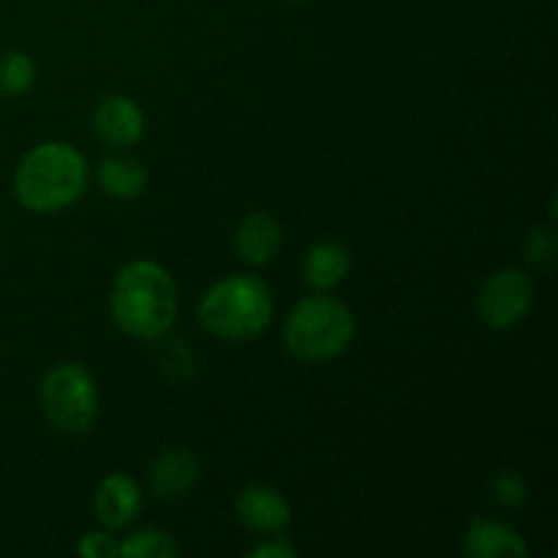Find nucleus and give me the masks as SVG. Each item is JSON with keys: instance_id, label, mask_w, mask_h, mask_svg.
<instances>
[{"instance_id": "8", "label": "nucleus", "mask_w": 558, "mask_h": 558, "mask_svg": "<svg viewBox=\"0 0 558 558\" xmlns=\"http://www.w3.org/2000/svg\"><path fill=\"white\" fill-rule=\"evenodd\" d=\"M142 505V488L136 485V480H131L129 474L112 472L98 483L96 499H93V507H96V518L107 529H125L140 518Z\"/></svg>"}, {"instance_id": "13", "label": "nucleus", "mask_w": 558, "mask_h": 558, "mask_svg": "<svg viewBox=\"0 0 558 558\" xmlns=\"http://www.w3.org/2000/svg\"><path fill=\"white\" fill-rule=\"evenodd\" d=\"M352 270L349 251L338 243H316L311 245L303 262V276L314 292H330Z\"/></svg>"}, {"instance_id": "7", "label": "nucleus", "mask_w": 558, "mask_h": 558, "mask_svg": "<svg viewBox=\"0 0 558 558\" xmlns=\"http://www.w3.org/2000/svg\"><path fill=\"white\" fill-rule=\"evenodd\" d=\"M145 112L131 96H107L93 112V131L109 147H131L145 136Z\"/></svg>"}, {"instance_id": "1", "label": "nucleus", "mask_w": 558, "mask_h": 558, "mask_svg": "<svg viewBox=\"0 0 558 558\" xmlns=\"http://www.w3.org/2000/svg\"><path fill=\"white\" fill-rule=\"evenodd\" d=\"M109 308L120 330L142 341H156L178 316V289L167 267L136 259L114 276Z\"/></svg>"}, {"instance_id": "6", "label": "nucleus", "mask_w": 558, "mask_h": 558, "mask_svg": "<svg viewBox=\"0 0 558 558\" xmlns=\"http://www.w3.org/2000/svg\"><path fill=\"white\" fill-rule=\"evenodd\" d=\"M477 316L490 330H510L521 325L534 308V281L523 270L507 267L483 283L477 294Z\"/></svg>"}, {"instance_id": "16", "label": "nucleus", "mask_w": 558, "mask_h": 558, "mask_svg": "<svg viewBox=\"0 0 558 558\" xmlns=\"http://www.w3.org/2000/svg\"><path fill=\"white\" fill-rule=\"evenodd\" d=\"M178 554L180 550L174 537L161 529H140L125 543L118 545V556L125 558H174Z\"/></svg>"}, {"instance_id": "18", "label": "nucleus", "mask_w": 558, "mask_h": 558, "mask_svg": "<svg viewBox=\"0 0 558 558\" xmlns=\"http://www.w3.org/2000/svg\"><path fill=\"white\" fill-rule=\"evenodd\" d=\"M490 499L505 510H521L526 501V483L515 472H499L490 480Z\"/></svg>"}, {"instance_id": "2", "label": "nucleus", "mask_w": 558, "mask_h": 558, "mask_svg": "<svg viewBox=\"0 0 558 558\" xmlns=\"http://www.w3.org/2000/svg\"><path fill=\"white\" fill-rule=\"evenodd\" d=\"M87 189V161L69 142H44L20 161L14 194L25 210L49 216L74 205Z\"/></svg>"}, {"instance_id": "11", "label": "nucleus", "mask_w": 558, "mask_h": 558, "mask_svg": "<svg viewBox=\"0 0 558 558\" xmlns=\"http://www.w3.org/2000/svg\"><path fill=\"white\" fill-rule=\"evenodd\" d=\"M199 480V458L185 447L161 452L150 466V488L158 499H180Z\"/></svg>"}, {"instance_id": "17", "label": "nucleus", "mask_w": 558, "mask_h": 558, "mask_svg": "<svg viewBox=\"0 0 558 558\" xmlns=\"http://www.w3.org/2000/svg\"><path fill=\"white\" fill-rule=\"evenodd\" d=\"M526 259L537 270L550 272L556 265V234L550 227H534L526 238Z\"/></svg>"}, {"instance_id": "4", "label": "nucleus", "mask_w": 558, "mask_h": 558, "mask_svg": "<svg viewBox=\"0 0 558 558\" xmlns=\"http://www.w3.org/2000/svg\"><path fill=\"white\" fill-rule=\"evenodd\" d=\"M354 338V316L341 300L316 292L289 311L283 343L303 363H327L347 352Z\"/></svg>"}, {"instance_id": "20", "label": "nucleus", "mask_w": 558, "mask_h": 558, "mask_svg": "<svg viewBox=\"0 0 558 558\" xmlns=\"http://www.w3.org/2000/svg\"><path fill=\"white\" fill-rule=\"evenodd\" d=\"M251 558H294L298 556V548L287 539H267V543L256 545L248 554Z\"/></svg>"}, {"instance_id": "10", "label": "nucleus", "mask_w": 558, "mask_h": 558, "mask_svg": "<svg viewBox=\"0 0 558 558\" xmlns=\"http://www.w3.org/2000/svg\"><path fill=\"white\" fill-rule=\"evenodd\" d=\"M463 554L472 558H526L529 545L515 529L488 518H474L463 537Z\"/></svg>"}, {"instance_id": "3", "label": "nucleus", "mask_w": 558, "mask_h": 558, "mask_svg": "<svg viewBox=\"0 0 558 558\" xmlns=\"http://www.w3.org/2000/svg\"><path fill=\"white\" fill-rule=\"evenodd\" d=\"M199 325L221 341H254L270 327L272 294L256 276H227L213 283L199 300Z\"/></svg>"}, {"instance_id": "21", "label": "nucleus", "mask_w": 558, "mask_h": 558, "mask_svg": "<svg viewBox=\"0 0 558 558\" xmlns=\"http://www.w3.org/2000/svg\"><path fill=\"white\" fill-rule=\"evenodd\" d=\"M289 3H300V0H289Z\"/></svg>"}, {"instance_id": "15", "label": "nucleus", "mask_w": 558, "mask_h": 558, "mask_svg": "<svg viewBox=\"0 0 558 558\" xmlns=\"http://www.w3.org/2000/svg\"><path fill=\"white\" fill-rule=\"evenodd\" d=\"M36 80V65L31 54L22 49H5L0 52V96H22L33 87Z\"/></svg>"}, {"instance_id": "5", "label": "nucleus", "mask_w": 558, "mask_h": 558, "mask_svg": "<svg viewBox=\"0 0 558 558\" xmlns=\"http://www.w3.org/2000/svg\"><path fill=\"white\" fill-rule=\"evenodd\" d=\"M41 409L63 434H85L98 417V390L80 363H60L44 376Z\"/></svg>"}, {"instance_id": "14", "label": "nucleus", "mask_w": 558, "mask_h": 558, "mask_svg": "<svg viewBox=\"0 0 558 558\" xmlns=\"http://www.w3.org/2000/svg\"><path fill=\"white\" fill-rule=\"evenodd\" d=\"M96 178L104 194L114 199H134L147 185L145 167L131 156H107L98 163Z\"/></svg>"}, {"instance_id": "19", "label": "nucleus", "mask_w": 558, "mask_h": 558, "mask_svg": "<svg viewBox=\"0 0 558 558\" xmlns=\"http://www.w3.org/2000/svg\"><path fill=\"white\" fill-rule=\"evenodd\" d=\"M118 545L112 534L107 532H87L85 537L80 539L76 550H80L85 558H112L118 556Z\"/></svg>"}, {"instance_id": "12", "label": "nucleus", "mask_w": 558, "mask_h": 558, "mask_svg": "<svg viewBox=\"0 0 558 558\" xmlns=\"http://www.w3.org/2000/svg\"><path fill=\"white\" fill-rule=\"evenodd\" d=\"M281 223L267 213H248L234 232V248L248 265H270L281 251Z\"/></svg>"}, {"instance_id": "9", "label": "nucleus", "mask_w": 558, "mask_h": 558, "mask_svg": "<svg viewBox=\"0 0 558 558\" xmlns=\"http://www.w3.org/2000/svg\"><path fill=\"white\" fill-rule=\"evenodd\" d=\"M238 518L256 534H281L292 523V507L267 485H251L238 496Z\"/></svg>"}]
</instances>
